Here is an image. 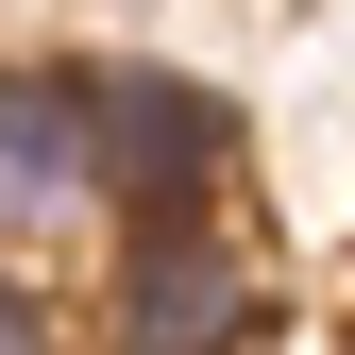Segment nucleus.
<instances>
[{"instance_id": "f03ea898", "label": "nucleus", "mask_w": 355, "mask_h": 355, "mask_svg": "<svg viewBox=\"0 0 355 355\" xmlns=\"http://www.w3.org/2000/svg\"><path fill=\"white\" fill-rule=\"evenodd\" d=\"M102 237V119L68 68H0V254H85Z\"/></svg>"}, {"instance_id": "20e7f679", "label": "nucleus", "mask_w": 355, "mask_h": 355, "mask_svg": "<svg viewBox=\"0 0 355 355\" xmlns=\"http://www.w3.org/2000/svg\"><path fill=\"white\" fill-rule=\"evenodd\" d=\"M0 355H51V322H34V288L0 271Z\"/></svg>"}, {"instance_id": "f257e3e1", "label": "nucleus", "mask_w": 355, "mask_h": 355, "mask_svg": "<svg viewBox=\"0 0 355 355\" xmlns=\"http://www.w3.org/2000/svg\"><path fill=\"white\" fill-rule=\"evenodd\" d=\"M85 119H102V203H136L153 237H169V220H203L220 169H237V102L187 85V68H119V85H85Z\"/></svg>"}, {"instance_id": "7ed1b4c3", "label": "nucleus", "mask_w": 355, "mask_h": 355, "mask_svg": "<svg viewBox=\"0 0 355 355\" xmlns=\"http://www.w3.org/2000/svg\"><path fill=\"white\" fill-rule=\"evenodd\" d=\"M254 322H271V271H254L220 220L136 237V271H119V355H237Z\"/></svg>"}]
</instances>
